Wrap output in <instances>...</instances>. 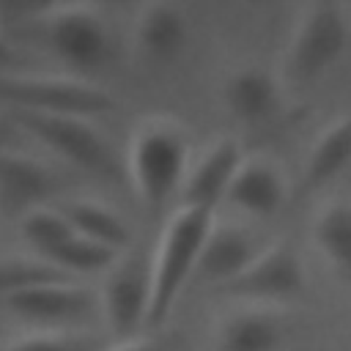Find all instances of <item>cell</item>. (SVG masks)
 Listing matches in <instances>:
<instances>
[{
  "label": "cell",
  "mask_w": 351,
  "mask_h": 351,
  "mask_svg": "<svg viewBox=\"0 0 351 351\" xmlns=\"http://www.w3.org/2000/svg\"><path fill=\"white\" fill-rule=\"evenodd\" d=\"M189 132L173 118H145L134 126L126 173L148 214H159L189 173Z\"/></svg>",
  "instance_id": "6da1fadb"
},
{
  "label": "cell",
  "mask_w": 351,
  "mask_h": 351,
  "mask_svg": "<svg viewBox=\"0 0 351 351\" xmlns=\"http://www.w3.org/2000/svg\"><path fill=\"white\" fill-rule=\"evenodd\" d=\"M214 228V211L181 206L165 225L156 252L151 258V310L148 326L167 321L173 304L178 302L186 280L197 269L200 250L208 230Z\"/></svg>",
  "instance_id": "7a4b0ae2"
},
{
  "label": "cell",
  "mask_w": 351,
  "mask_h": 351,
  "mask_svg": "<svg viewBox=\"0 0 351 351\" xmlns=\"http://www.w3.org/2000/svg\"><path fill=\"white\" fill-rule=\"evenodd\" d=\"M8 123L22 126L27 134L41 140L47 148L88 170L93 176L115 181L121 176L115 151L110 140L96 129L85 115L74 112H27V110H5Z\"/></svg>",
  "instance_id": "3957f363"
},
{
  "label": "cell",
  "mask_w": 351,
  "mask_h": 351,
  "mask_svg": "<svg viewBox=\"0 0 351 351\" xmlns=\"http://www.w3.org/2000/svg\"><path fill=\"white\" fill-rule=\"evenodd\" d=\"M351 41V22L337 3H310L288 38L282 71L291 82L307 85L324 77Z\"/></svg>",
  "instance_id": "277c9868"
},
{
  "label": "cell",
  "mask_w": 351,
  "mask_h": 351,
  "mask_svg": "<svg viewBox=\"0 0 351 351\" xmlns=\"http://www.w3.org/2000/svg\"><path fill=\"white\" fill-rule=\"evenodd\" d=\"M110 107H112V96L93 82H82L71 77L0 74V110L90 115V112H104Z\"/></svg>",
  "instance_id": "5b68a950"
},
{
  "label": "cell",
  "mask_w": 351,
  "mask_h": 351,
  "mask_svg": "<svg viewBox=\"0 0 351 351\" xmlns=\"http://www.w3.org/2000/svg\"><path fill=\"white\" fill-rule=\"evenodd\" d=\"M44 41L58 60L74 69H96L110 49L107 22L96 5L69 3L44 14Z\"/></svg>",
  "instance_id": "8992f818"
},
{
  "label": "cell",
  "mask_w": 351,
  "mask_h": 351,
  "mask_svg": "<svg viewBox=\"0 0 351 351\" xmlns=\"http://www.w3.org/2000/svg\"><path fill=\"white\" fill-rule=\"evenodd\" d=\"M101 310L118 340H132L140 326H148L151 261L137 252H123L101 285Z\"/></svg>",
  "instance_id": "52a82bcc"
},
{
  "label": "cell",
  "mask_w": 351,
  "mask_h": 351,
  "mask_svg": "<svg viewBox=\"0 0 351 351\" xmlns=\"http://www.w3.org/2000/svg\"><path fill=\"white\" fill-rule=\"evenodd\" d=\"M304 285L307 271L299 250L288 239H277L269 247H263L255 255V261L222 291L252 302H282L299 296Z\"/></svg>",
  "instance_id": "ba28073f"
},
{
  "label": "cell",
  "mask_w": 351,
  "mask_h": 351,
  "mask_svg": "<svg viewBox=\"0 0 351 351\" xmlns=\"http://www.w3.org/2000/svg\"><path fill=\"white\" fill-rule=\"evenodd\" d=\"M244 159L247 156H244L239 137H233V134L217 137L186 173V181L181 186L184 206L214 211L222 200H228L230 184Z\"/></svg>",
  "instance_id": "9c48e42d"
},
{
  "label": "cell",
  "mask_w": 351,
  "mask_h": 351,
  "mask_svg": "<svg viewBox=\"0 0 351 351\" xmlns=\"http://www.w3.org/2000/svg\"><path fill=\"white\" fill-rule=\"evenodd\" d=\"M0 302L25 321L60 324V321H69V318H77V315L88 313L93 307V291L69 277V280L33 285V288L11 293Z\"/></svg>",
  "instance_id": "30bf717a"
},
{
  "label": "cell",
  "mask_w": 351,
  "mask_h": 351,
  "mask_svg": "<svg viewBox=\"0 0 351 351\" xmlns=\"http://www.w3.org/2000/svg\"><path fill=\"white\" fill-rule=\"evenodd\" d=\"M285 197H288V181L282 170L271 159H263V156L244 159L228 192V200L252 217L277 214Z\"/></svg>",
  "instance_id": "8fae6325"
},
{
  "label": "cell",
  "mask_w": 351,
  "mask_h": 351,
  "mask_svg": "<svg viewBox=\"0 0 351 351\" xmlns=\"http://www.w3.org/2000/svg\"><path fill=\"white\" fill-rule=\"evenodd\" d=\"M258 252L261 250L255 247V239L244 228L214 222V228L208 230L206 244L200 250L195 274H200L203 280L219 282L225 288L255 261Z\"/></svg>",
  "instance_id": "7c38bea8"
},
{
  "label": "cell",
  "mask_w": 351,
  "mask_h": 351,
  "mask_svg": "<svg viewBox=\"0 0 351 351\" xmlns=\"http://www.w3.org/2000/svg\"><path fill=\"white\" fill-rule=\"evenodd\" d=\"M225 107L244 123H261L280 110V80L261 66L236 69L222 85Z\"/></svg>",
  "instance_id": "4fadbf2b"
},
{
  "label": "cell",
  "mask_w": 351,
  "mask_h": 351,
  "mask_svg": "<svg viewBox=\"0 0 351 351\" xmlns=\"http://www.w3.org/2000/svg\"><path fill=\"white\" fill-rule=\"evenodd\" d=\"M189 38V22L173 3H148L134 19V44L151 60H173Z\"/></svg>",
  "instance_id": "5bb4252c"
},
{
  "label": "cell",
  "mask_w": 351,
  "mask_h": 351,
  "mask_svg": "<svg viewBox=\"0 0 351 351\" xmlns=\"http://www.w3.org/2000/svg\"><path fill=\"white\" fill-rule=\"evenodd\" d=\"M351 165V115L335 118L310 145L302 167V189L318 192L329 186Z\"/></svg>",
  "instance_id": "9a60e30c"
},
{
  "label": "cell",
  "mask_w": 351,
  "mask_h": 351,
  "mask_svg": "<svg viewBox=\"0 0 351 351\" xmlns=\"http://www.w3.org/2000/svg\"><path fill=\"white\" fill-rule=\"evenodd\" d=\"M52 170L22 154H0V208L30 211L38 197L52 192Z\"/></svg>",
  "instance_id": "2e32d148"
},
{
  "label": "cell",
  "mask_w": 351,
  "mask_h": 351,
  "mask_svg": "<svg viewBox=\"0 0 351 351\" xmlns=\"http://www.w3.org/2000/svg\"><path fill=\"white\" fill-rule=\"evenodd\" d=\"M282 343V321L274 310L247 307L230 313L217 332V351H277Z\"/></svg>",
  "instance_id": "e0dca14e"
},
{
  "label": "cell",
  "mask_w": 351,
  "mask_h": 351,
  "mask_svg": "<svg viewBox=\"0 0 351 351\" xmlns=\"http://www.w3.org/2000/svg\"><path fill=\"white\" fill-rule=\"evenodd\" d=\"M313 241L332 269L351 280V197L332 200L315 214Z\"/></svg>",
  "instance_id": "ac0fdd59"
},
{
  "label": "cell",
  "mask_w": 351,
  "mask_h": 351,
  "mask_svg": "<svg viewBox=\"0 0 351 351\" xmlns=\"http://www.w3.org/2000/svg\"><path fill=\"white\" fill-rule=\"evenodd\" d=\"M63 217L69 219L74 233H80L96 244H104L115 252H121L132 239L126 219L118 211H112L110 206L96 203V200H74L63 208Z\"/></svg>",
  "instance_id": "d6986e66"
},
{
  "label": "cell",
  "mask_w": 351,
  "mask_h": 351,
  "mask_svg": "<svg viewBox=\"0 0 351 351\" xmlns=\"http://www.w3.org/2000/svg\"><path fill=\"white\" fill-rule=\"evenodd\" d=\"M19 233H22V239L47 261L60 244H66V241L74 236V228L69 225V219L63 217V211L36 206V208H30L27 214H22V219H19Z\"/></svg>",
  "instance_id": "ffe728a7"
},
{
  "label": "cell",
  "mask_w": 351,
  "mask_h": 351,
  "mask_svg": "<svg viewBox=\"0 0 351 351\" xmlns=\"http://www.w3.org/2000/svg\"><path fill=\"white\" fill-rule=\"evenodd\" d=\"M118 258H121V252H115V250H110L104 244H96V241L74 233L47 261L71 277V274H93V271H101V269H112V263Z\"/></svg>",
  "instance_id": "44dd1931"
},
{
  "label": "cell",
  "mask_w": 351,
  "mask_h": 351,
  "mask_svg": "<svg viewBox=\"0 0 351 351\" xmlns=\"http://www.w3.org/2000/svg\"><path fill=\"white\" fill-rule=\"evenodd\" d=\"M55 280H69L66 271H60L58 266H52L49 261L38 258H8L0 261V299L27 291L33 285H44V282H55Z\"/></svg>",
  "instance_id": "7402d4cb"
},
{
  "label": "cell",
  "mask_w": 351,
  "mask_h": 351,
  "mask_svg": "<svg viewBox=\"0 0 351 351\" xmlns=\"http://www.w3.org/2000/svg\"><path fill=\"white\" fill-rule=\"evenodd\" d=\"M0 351H77V343L66 332H33L11 340Z\"/></svg>",
  "instance_id": "603a6c76"
},
{
  "label": "cell",
  "mask_w": 351,
  "mask_h": 351,
  "mask_svg": "<svg viewBox=\"0 0 351 351\" xmlns=\"http://www.w3.org/2000/svg\"><path fill=\"white\" fill-rule=\"evenodd\" d=\"M107 351H162L156 343L151 340H140V337H132V340H118L115 346H110Z\"/></svg>",
  "instance_id": "cb8c5ba5"
},
{
  "label": "cell",
  "mask_w": 351,
  "mask_h": 351,
  "mask_svg": "<svg viewBox=\"0 0 351 351\" xmlns=\"http://www.w3.org/2000/svg\"><path fill=\"white\" fill-rule=\"evenodd\" d=\"M14 60V47H11V41L5 38V30H3V25H0V66H5V63H11Z\"/></svg>",
  "instance_id": "d4e9b609"
},
{
  "label": "cell",
  "mask_w": 351,
  "mask_h": 351,
  "mask_svg": "<svg viewBox=\"0 0 351 351\" xmlns=\"http://www.w3.org/2000/svg\"><path fill=\"white\" fill-rule=\"evenodd\" d=\"M8 137V118L5 115H0V143Z\"/></svg>",
  "instance_id": "484cf974"
}]
</instances>
